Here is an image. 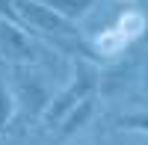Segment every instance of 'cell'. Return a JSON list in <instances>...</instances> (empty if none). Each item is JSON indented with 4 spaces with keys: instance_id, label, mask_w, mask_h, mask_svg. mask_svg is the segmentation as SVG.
Returning <instances> with one entry per match:
<instances>
[{
    "instance_id": "9",
    "label": "cell",
    "mask_w": 148,
    "mask_h": 145,
    "mask_svg": "<svg viewBox=\"0 0 148 145\" xmlns=\"http://www.w3.org/2000/svg\"><path fill=\"white\" fill-rule=\"evenodd\" d=\"M92 145H95V142H92Z\"/></svg>"
},
{
    "instance_id": "8",
    "label": "cell",
    "mask_w": 148,
    "mask_h": 145,
    "mask_svg": "<svg viewBox=\"0 0 148 145\" xmlns=\"http://www.w3.org/2000/svg\"><path fill=\"white\" fill-rule=\"evenodd\" d=\"M0 18H6L12 24H21L18 12H15V0H0ZM21 27H24V24H21Z\"/></svg>"
},
{
    "instance_id": "4",
    "label": "cell",
    "mask_w": 148,
    "mask_h": 145,
    "mask_svg": "<svg viewBox=\"0 0 148 145\" xmlns=\"http://www.w3.org/2000/svg\"><path fill=\"white\" fill-rule=\"evenodd\" d=\"M92 116H95V95H92V98H86V101H80L77 107H71V110L62 116V122L56 124V136H59V139L74 136L77 130H83L86 124L92 122Z\"/></svg>"
},
{
    "instance_id": "7",
    "label": "cell",
    "mask_w": 148,
    "mask_h": 145,
    "mask_svg": "<svg viewBox=\"0 0 148 145\" xmlns=\"http://www.w3.org/2000/svg\"><path fill=\"white\" fill-rule=\"evenodd\" d=\"M119 130H136V133H145L148 130V118H145V110H133V113H125L119 118Z\"/></svg>"
},
{
    "instance_id": "1",
    "label": "cell",
    "mask_w": 148,
    "mask_h": 145,
    "mask_svg": "<svg viewBox=\"0 0 148 145\" xmlns=\"http://www.w3.org/2000/svg\"><path fill=\"white\" fill-rule=\"evenodd\" d=\"M98 86H101V71H98V65L89 62V59H83V56H74L68 83L51 98V104H47V110L42 113L39 124H45L47 130H53L71 107H77L80 101L92 98V95L98 92Z\"/></svg>"
},
{
    "instance_id": "2",
    "label": "cell",
    "mask_w": 148,
    "mask_h": 145,
    "mask_svg": "<svg viewBox=\"0 0 148 145\" xmlns=\"http://www.w3.org/2000/svg\"><path fill=\"white\" fill-rule=\"evenodd\" d=\"M9 92L15 98V116L24 124H39L42 113L47 110L53 92L47 86V80L27 65H12V80H9Z\"/></svg>"
},
{
    "instance_id": "6",
    "label": "cell",
    "mask_w": 148,
    "mask_h": 145,
    "mask_svg": "<svg viewBox=\"0 0 148 145\" xmlns=\"http://www.w3.org/2000/svg\"><path fill=\"white\" fill-rule=\"evenodd\" d=\"M15 118V98L9 92V83L0 80V130H6Z\"/></svg>"
},
{
    "instance_id": "5",
    "label": "cell",
    "mask_w": 148,
    "mask_h": 145,
    "mask_svg": "<svg viewBox=\"0 0 148 145\" xmlns=\"http://www.w3.org/2000/svg\"><path fill=\"white\" fill-rule=\"evenodd\" d=\"M36 3H42L45 9L56 12L59 18H65L71 24H77L83 15H89V9L98 3V0H36Z\"/></svg>"
},
{
    "instance_id": "3",
    "label": "cell",
    "mask_w": 148,
    "mask_h": 145,
    "mask_svg": "<svg viewBox=\"0 0 148 145\" xmlns=\"http://www.w3.org/2000/svg\"><path fill=\"white\" fill-rule=\"evenodd\" d=\"M47 51L39 44V39L21 24H12L6 18H0V59L9 65H39L45 62Z\"/></svg>"
}]
</instances>
